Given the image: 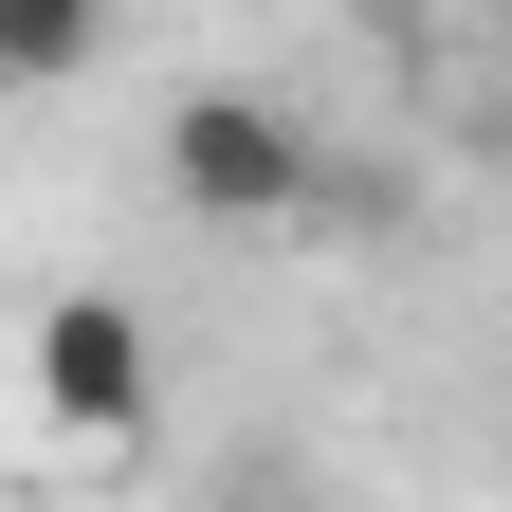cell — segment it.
<instances>
[{"label":"cell","instance_id":"cell-1","mask_svg":"<svg viewBox=\"0 0 512 512\" xmlns=\"http://www.w3.org/2000/svg\"><path fill=\"white\" fill-rule=\"evenodd\" d=\"M165 202L220 220V238H275V220L330 202V165H311V128H293L275 92H183V110H165Z\"/></svg>","mask_w":512,"mask_h":512},{"label":"cell","instance_id":"cell-3","mask_svg":"<svg viewBox=\"0 0 512 512\" xmlns=\"http://www.w3.org/2000/svg\"><path fill=\"white\" fill-rule=\"evenodd\" d=\"M128 0H0V92H74Z\"/></svg>","mask_w":512,"mask_h":512},{"label":"cell","instance_id":"cell-2","mask_svg":"<svg viewBox=\"0 0 512 512\" xmlns=\"http://www.w3.org/2000/svg\"><path fill=\"white\" fill-rule=\"evenodd\" d=\"M19 403L55 421V458H128V439H147V311L128 293H55L37 330H19Z\"/></svg>","mask_w":512,"mask_h":512}]
</instances>
